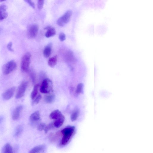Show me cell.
Masks as SVG:
<instances>
[{
	"instance_id": "cell-32",
	"label": "cell",
	"mask_w": 153,
	"mask_h": 153,
	"mask_svg": "<svg viewBox=\"0 0 153 153\" xmlns=\"http://www.w3.org/2000/svg\"><path fill=\"white\" fill-rule=\"evenodd\" d=\"M0 1V2H3V1Z\"/></svg>"
},
{
	"instance_id": "cell-30",
	"label": "cell",
	"mask_w": 153,
	"mask_h": 153,
	"mask_svg": "<svg viewBox=\"0 0 153 153\" xmlns=\"http://www.w3.org/2000/svg\"><path fill=\"white\" fill-rule=\"evenodd\" d=\"M25 1L27 2L32 8H35V4L32 1H29V0H28V1Z\"/></svg>"
},
{
	"instance_id": "cell-17",
	"label": "cell",
	"mask_w": 153,
	"mask_h": 153,
	"mask_svg": "<svg viewBox=\"0 0 153 153\" xmlns=\"http://www.w3.org/2000/svg\"><path fill=\"white\" fill-rule=\"evenodd\" d=\"M1 153H13L12 147L9 143H7L3 148Z\"/></svg>"
},
{
	"instance_id": "cell-15",
	"label": "cell",
	"mask_w": 153,
	"mask_h": 153,
	"mask_svg": "<svg viewBox=\"0 0 153 153\" xmlns=\"http://www.w3.org/2000/svg\"><path fill=\"white\" fill-rule=\"evenodd\" d=\"M40 118V114L39 111H37L33 113L30 117V121L32 122L38 121Z\"/></svg>"
},
{
	"instance_id": "cell-29",
	"label": "cell",
	"mask_w": 153,
	"mask_h": 153,
	"mask_svg": "<svg viewBox=\"0 0 153 153\" xmlns=\"http://www.w3.org/2000/svg\"><path fill=\"white\" fill-rule=\"evenodd\" d=\"M12 42H10L8 43L7 46V48L9 51L13 52L14 51V50L12 48Z\"/></svg>"
},
{
	"instance_id": "cell-19",
	"label": "cell",
	"mask_w": 153,
	"mask_h": 153,
	"mask_svg": "<svg viewBox=\"0 0 153 153\" xmlns=\"http://www.w3.org/2000/svg\"><path fill=\"white\" fill-rule=\"evenodd\" d=\"M39 88L38 84H36L34 86L33 90L31 94V97L32 99L34 100L36 97L38 92Z\"/></svg>"
},
{
	"instance_id": "cell-22",
	"label": "cell",
	"mask_w": 153,
	"mask_h": 153,
	"mask_svg": "<svg viewBox=\"0 0 153 153\" xmlns=\"http://www.w3.org/2000/svg\"><path fill=\"white\" fill-rule=\"evenodd\" d=\"M83 85L82 83L79 84L76 87V92L78 94H80L82 93L83 90Z\"/></svg>"
},
{
	"instance_id": "cell-12",
	"label": "cell",
	"mask_w": 153,
	"mask_h": 153,
	"mask_svg": "<svg viewBox=\"0 0 153 153\" xmlns=\"http://www.w3.org/2000/svg\"><path fill=\"white\" fill-rule=\"evenodd\" d=\"M52 44L49 43L45 47L44 49L43 55L45 58H47L50 56L52 51Z\"/></svg>"
},
{
	"instance_id": "cell-13",
	"label": "cell",
	"mask_w": 153,
	"mask_h": 153,
	"mask_svg": "<svg viewBox=\"0 0 153 153\" xmlns=\"http://www.w3.org/2000/svg\"><path fill=\"white\" fill-rule=\"evenodd\" d=\"M46 149L45 145H40L33 148L29 153H40L45 151Z\"/></svg>"
},
{
	"instance_id": "cell-11",
	"label": "cell",
	"mask_w": 153,
	"mask_h": 153,
	"mask_svg": "<svg viewBox=\"0 0 153 153\" xmlns=\"http://www.w3.org/2000/svg\"><path fill=\"white\" fill-rule=\"evenodd\" d=\"M45 29L47 31L45 34V36L47 38H50L55 35L56 32L55 29L51 26H48L46 27Z\"/></svg>"
},
{
	"instance_id": "cell-10",
	"label": "cell",
	"mask_w": 153,
	"mask_h": 153,
	"mask_svg": "<svg viewBox=\"0 0 153 153\" xmlns=\"http://www.w3.org/2000/svg\"><path fill=\"white\" fill-rule=\"evenodd\" d=\"M7 7L4 5L0 6V20L6 19L8 16Z\"/></svg>"
},
{
	"instance_id": "cell-24",
	"label": "cell",
	"mask_w": 153,
	"mask_h": 153,
	"mask_svg": "<svg viewBox=\"0 0 153 153\" xmlns=\"http://www.w3.org/2000/svg\"><path fill=\"white\" fill-rule=\"evenodd\" d=\"M54 123H51L46 126L45 129L46 133H47L49 131L52 129L54 127Z\"/></svg>"
},
{
	"instance_id": "cell-16",
	"label": "cell",
	"mask_w": 153,
	"mask_h": 153,
	"mask_svg": "<svg viewBox=\"0 0 153 153\" xmlns=\"http://www.w3.org/2000/svg\"><path fill=\"white\" fill-rule=\"evenodd\" d=\"M65 118L62 115L61 117L56 120V121L54 123V127L57 128H59L63 124L65 121Z\"/></svg>"
},
{
	"instance_id": "cell-1",
	"label": "cell",
	"mask_w": 153,
	"mask_h": 153,
	"mask_svg": "<svg viewBox=\"0 0 153 153\" xmlns=\"http://www.w3.org/2000/svg\"><path fill=\"white\" fill-rule=\"evenodd\" d=\"M75 128L74 126L69 127L63 129L61 133L63 135L60 145L64 146L67 144L75 133Z\"/></svg>"
},
{
	"instance_id": "cell-20",
	"label": "cell",
	"mask_w": 153,
	"mask_h": 153,
	"mask_svg": "<svg viewBox=\"0 0 153 153\" xmlns=\"http://www.w3.org/2000/svg\"><path fill=\"white\" fill-rule=\"evenodd\" d=\"M79 114V111L78 110H75L71 116V119L72 122H74L77 119Z\"/></svg>"
},
{
	"instance_id": "cell-2",
	"label": "cell",
	"mask_w": 153,
	"mask_h": 153,
	"mask_svg": "<svg viewBox=\"0 0 153 153\" xmlns=\"http://www.w3.org/2000/svg\"><path fill=\"white\" fill-rule=\"evenodd\" d=\"M31 57V54L27 52L25 53L22 58L21 68L22 70L24 72H28L29 71Z\"/></svg>"
},
{
	"instance_id": "cell-4",
	"label": "cell",
	"mask_w": 153,
	"mask_h": 153,
	"mask_svg": "<svg viewBox=\"0 0 153 153\" xmlns=\"http://www.w3.org/2000/svg\"><path fill=\"white\" fill-rule=\"evenodd\" d=\"M17 67V64L14 60L10 61L3 67L2 72L5 75H8L15 70Z\"/></svg>"
},
{
	"instance_id": "cell-9",
	"label": "cell",
	"mask_w": 153,
	"mask_h": 153,
	"mask_svg": "<svg viewBox=\"0 0 153 153\" xmlns=\"http://www.w3.org/2000/svg\"><path fill=\"white\" fill-rule=\"evenodd\" d=\"M23 108V106L20 105L15 109L12 115L13 119L15 121H16L19 118L21 113L22 111Z\"/></svg>"
},
{
	"instance_id": "cell-7",
	"label": "cell",
	"mask_w": 153,
	"mask_h": 153,
	"mask_svg": "<svg viewBox=\"0 0 153 153\" xmlns=\"http://www.w3.org/2000/svg\"><path fill=\"white\" fill-rule=\"evenodd\" d=\"M39 30V26L36 24L31 25L28 28L27 34L29 38H33L37 35Z\"/></svg>"
},
{
	"instance_id": "cell-31",
	"label": "cell",
	"mask_w": 153,
	"mask_h": 153,
	"mask_svg": "<svg viewBox=\"0 0 153 153\" xmlns=\"http://www.w3.org/2000/svg\"><path fill=\"white\" fill-rule=\"evenodd\" d=\"M4 118L2 116H0V124H1L2 121H3V120Z\"/></svg>"
},
{
	"instance_id": "cell-25",
	"label": "cell",
	"mask_w": 153,
	"mask_h": 153,
	"mask_svg": "<svg viewBox=\"0 0 153 153\" xmlns=\"http://www.w3.org/2000/svg\"><path fill=\"white\" fill-rule=\"evenodd\" d=\"M46 126L45 123H41L38 125L37 127L38 129L40 131L45 130Z\"/></svg>"
},
{
	"instance_id": "cell-3",
	"label": "cell",
	"mask_w": 153,
	"mask_h": 153,
	"mask_svg": "<svg viewBox=\"0 0 153 153\" xmlns=\"http://www.w3.org/2000/svg\"><path fill=\"white\" fill-rule=\"evenodd\" d=\"M72 12L71 10L67 11L57 20V24L59 26H63L68 24L72 15Z\"/></svg>"
},
{
	"instance_id": "cell-18",
	"label": "cell",
	"mask_w": 153,
	"mask_h": 153,
	"mask_svg": "<svg viewBox=\"0 0 153 153\" xmlns=\"http://www.w3.org/2000/svg\"><path fill=\"white\" fill-rule=\"evenodd\" d=\"M57 56H55L49 59L48 61V64L51 67L53 68L56 66L57 64Z\"/></svg>"
},
{
	"instance_id": "cell-27",
	"label": "cell",
	"mask_w": 153,
	"mask_h": 153,
	"mask_svg": "<svg viewBox=\"0 0 153 153\" xmlns=\"http://www.w3.org/2000/svg\"><path fill=\"white\" fill-rule=\"evenodd\" d=\"M44 4V1H43V0H42V1H40L39 0L38 1V8L39 10H41Z\"/></svg>"
},
{
	"instance_id": "cell-26",
	"label": "cell",
	"mask_w": 153,
	"mask_h": 153,
	"mask_svg": "<svg viewBox=\"0 0 153 153\" xmlns=\"http://www.w3.org/2000/svg\"><path fill=\"white\" fill-rule=\"evenodd\" d=\"M42 98L41 95H39L33 101V104H38L41 100Z\"/></svg>"
},
{
	"instance_id": "cell-28",
	"label": "cell",
	"mask_w": 153,
	"mask_h": 153,
	"mask_svg": "<svg viewBox=\"0 0 153 153\" xmlns=\"http://www.w3.org/2000/svg\"><path fill=\"white\" fill-rule=\"evenodd\" d=\"M59 38L61 41H63L66 39V36H65V35L64 33L61 32L59 34Z\"/></svg>"
},
{
	"instance_id": "cell-21",
	"label": "cell",
	"mask_w": 153,
	"mask_h": 153,
	"mask_svg": "<svg viewBox=\"0 0 153 153\" xmlns=\"http://www.w3.org/2000/svg\"><path fill=\"white\" fill-rule=\"evenodd\" d=\"M23 130V128L21 125H19L17 126L16 129L14 136L17 137L19 136Z\"/></svg>"
},
{
	"instance_id": "cell-6",
	"label": "cell",
	"mask_w": 153,
	"mask_h": 153,
	"mask_svg": "<svg viewBox=\"0 0 153 153\" xmlns=\"http://www.w3.org/2000/svg\"><path fill=\"white\" fill-rule=\"evenodd\" d=\"M27 86L28 83L26 81H24L21 83L18 87L16 95L15 97L16 99H20L24 96Z\"/></svg>"
},
{
	"instance_id": "cell-14",
	"label": "cell",
	"mask_w": 153,
	"mask_h": 153,
	"mask_svg": "<svg viewBox=\"0 0 153 153\" xmlns=\"http://www.w3.org/2000/svg\"><path fill=\"white\" fill-rule=\"evenodd\" d=\"M62 114L58 110L53 111L50 115V118L53 120H56L61 117Z\"/></svg>"
},
{
	"instance_id": "cell-5",
	"label": "cell",
	"mask_w": 153,
	"mask_h": 153,
	"mask_svg": "<svg viewBox=\"0 0 153 153\" xmlns=\"http://www.w3.org/2000/svg\"><path fill=\"white\" fill-rule=\"evenodd\" d=\"M53 84L52 81L49 79H46L44 80L41 84L40 91L44 93H48L52 90Z\"/></svg>"
},
{
	"instance_id": "cell-23",
	"label": "cell",
	"mask_w": 153,
	"mask_h": 153,
	"mask_svg": "<svg viewBox=\"0 0 153 153\" xmlns=\"http://www.w3.org/2000/svg\"><path fill=\"white\" fill-rule=\"evenodd\" d=\"M54 97H55L53 95L47 96L45 98V101L47 103H51L54 100Z\"/></svg>"
},
{
	"instance_id": "cell-8",
	"label": "cell",
	"mask_w": 153,
	"mask_h": 153,
	"mask_svg": "<svg viewBox=\"0 0 153 153\" xmlns=\"http://www.w3.org/2000/svg\"><path fill=\"white\" fill-rule=\"evenodd\" d=\"M16 90L15 87H11L3 94L2 97L5 100H7L10 99L14 95Z\"/></svg>"
}]
</instances>
